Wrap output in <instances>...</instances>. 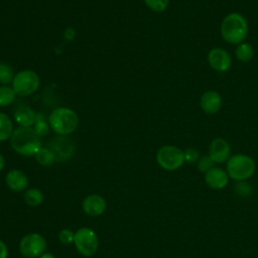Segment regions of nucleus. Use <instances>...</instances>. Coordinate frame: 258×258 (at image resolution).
Returning <instances> with one entry per match:
<instances>
[{
  "instance_id": "17",
  "label": "nucleus",
  "mask_w": 258,
  "mask_h": 258,
  "mask_svg": "<svg viewBox=\"0 0 258 258\" xmlns=\"http://www.w3.org/2000/svg\"><path fill=\"white\" fill-rule=\"evenodd\" d=\"M235 55L239 61L248 62L252 59L254 55V49L250 43L243 41L237 44V47L235 49Z\"/></svg>"
},
{
  "instance_id": "26",
  "label": "nucleus",
  "mask_w": 258,
  "mask_h": 258,
  "mask_svg": "<svg viewBox=\"0 0 258 258\" xmlns=\"http://www.w3.org/2000/svg\"><path fill=\"white\" fill-rule=\"evenodd\" d=\"M235 191L238 196H240L242 198H246L252 194V188H251L250 184L248 182H246L245 180L237 181L235 184Z\"/></svg>"
},
{
  "instance_id": "10",
  "label": "nucleus",
  "mask_w": 258,
  "mask_h": 258,
  "mask_svg": "<svg viewBox=\"0 0 258 258\" xmlns=\"http://www.w3.org/2000/svg\"><path fill=\"white\" fill-rule=\"evenodd\" d=\"M208 62L214 71L218 73H224L230 69L232 64V58L229 52L224 48L214 47L208 53Z\"/></svg>"
},
{
  "instance_id": "15",
  "label": "nucleus",
  "mask_w": 258,
  "mask_h": 258,
  "mask_svg": "<svg viewBox=\"0 0 258 258\" xmlns=\"http://www.w3.org/2000/svg\"><path fill=\"white\" fill-rule=\"evenodd\" d=\"M6 183L11 190L21 191L28 185V178L26 174L19 169H12L6 174Z\"/></svg>"
},
{
  "instance_id": "12",
  "label": "nucleus",
  "mask_w": 258,
  "mask_h": 258,
  "mask_svg": "<svg viewBox=\"0 0 258 258\" xmlns=\"http://www.w3.org/2000/svg\"><path fill=\"white\" fill-rule=\"evenodd\" d=\"M201 109L209 115L216 114L220 111L222 106L221 95L214 90H209L205 92L200 100Z\"/></svg>"
},
{
  "instance_id": "6",
  "label": "nucleus",
  "mask_w": 258,
  "mask_h": 258,
  "mask_svg": "<svg viewBox=\"0 0 258 258\" xmlns=\"http://www.w3.org/2000/svg\"><path fill=\"white\" fill-rule=\"evenodd\" d=\"M40 80L38 75L30 70H24L17 73L12 81V89L20 97H26L38 89Z\"/></svg>"
},
{
  "instance_id": "18",
  "label": "nucleus",
  "mask_w": 258,
  "mask_h": 258,
  "mask_svg": "<svg viewBox=\"0 0 258 258\" xmlns=\"http://www.w3.org/2000/svg\"><path fill=\"white\" fill-rule=\"evenodd\" d=\"M13 133V125L11 119L4 113L0 112V141L11 138Z\"/></svg>"
},
{
  "instance_id": "9",
  "label": "nucleus",
  "mask_w": 258,
  "mask_h": 258,
  "mask_svg": "<svg viewBox=\"0 0 258 258\" xmlns=\"http://www.w3.org/2000/svg\"><path fill=\"white\" fill-rule=\"evenodd\" d=\"M49 149L53 152L55 161H66L74 155L75 144L71 139L60 135V137H56L51 140Z\"/></svg>"
},
{
  "instance_id": "28",
  "label": "nucleus",
  "mask_w": 258,
  "mask_h": 258,
  "mask_svg": "<svg viewBox=\"0 0 258 258\" xmlns=\"http://www.w3.org/2000/svg\"><path fill=\"white\" fill-rule=\"evenodd\" d=\"M75 239V233L70 229H63L58 233V240L61 244L70 245L74 243Z\"/></svg>"
},
{
  "instance_id": "21",
  "label": "nucleus",
  "mask_w": 258,
  "mask_h": 258,
  "mask_svg": "<svg viewBox=\"0 0 258 258\" xmlns=\"http://www.w3.org/2000/svg\"><path fill=\"white\" fill-rule=\"evenodd\" d=\"M16 94L14 90L8 86H0V106L7 107L15 100Z\"/></svg>"
},
{
  "instance_id": "14",
  "label": "nucleus",
  "mask_w": 258,
  "mask_h": 258,
  "mask_svg": "<svg viewBox=\"0 0 258 258\" xmlns=\"http://www.w3.org/2000/svg\"><path fill=\"white\" fill-rule=\"evenodd\" d=\"M106 210V202L99 195H90L83 201V211L90 217H98Z\"/></svg>"
},
{
  "instance_id": "20",
  "label": "nucleus",
  "mask_w": 258,
  "mask_h": 258,
  "mask_svg": "<svg viewBox=\"0 0 258 258\" xmlns=\"http://www.w3.org/2000/svg\"><path fill=\"white\" fill-rule=\"evenodd\" d=\"M23 198H24V201L27 205L32 206V207H36V206H38L42 203L43 194L38 188H29V189L25 190Z\"/></svg>"
},
{
  "instance_id": "29",
  "label": "nucleus",
  "mask_w": 258,
  "mask_h": 258,
  "mask_svg": "<svg viewBox=\"0 0 258 258\" xmlns=\"http://www.w3.org/2000/svg\"><path fill=\"white\" fill-rule=\"evenodd\" d=\"M8 255V250L5 245V243L0 240V258H7Z\"/></svg>"
},
{
  "instance_id": "22",
  "label": "nucleus",
  "mask_w": 258,
  "mask_h": 258,
  "mask_svg": "<svg viewBox=\"0 0 258 258\" xmlns=\"http://www.w3.org/2000/svg\"><path fill=\"white\" fill-rule=\"evenodd\" d=\"M14 79V73L12 68L5 63V62H0V84L3 86L8 85L12 83Z\"/></svg>"
},
{
  "instance_id": "27",
  "label": "nucleus",
  "mask_w": 258,
  "mask_h": 258,
  "mask_svg": "<svg viewBox=\"0 0 258 258\" xmlns=\"http://www.w3.org/2000/svg\"><path fill=\"white\" fill-rule=\"evenodd\" d=\"M184 153V161L187 163L198 162L200 159V151L195 147H188L183 150Z\"/></svg>"
},
{
  "instance_id": "19",
  "label": "nucleus",
  "mask_w": 258,
  "mask_h": 258,
  "mask_svg": "<svg viewBox=\"0 0 258 258\" xmlns=\"http://www.w3.org/2000/svg\"><path fill=\"white\" fill-rule=\"evenodd\" d=\"M36 161L43 166H50L55 161V156L49 148H40L35 154Z\"/></svg>"
},
{
  "instance_id": "31",
  "label": "nucleus",
  "mask_w": 258,
  "mask_h": 258,
  "mask_svg": "<svg viewBox=\"0 0 258 258\" xmlns=\"http://www.w3.org/2000/svg\"><path fill=\"white\" fill-rule=\"evenodd\" d=\"M4 165H5V159H4V157L0 154V171L4 168Z\"/></svg>"
},
{
  "instance_id": "16",
  "label": "nucleus",
  "mask_w": 258,
  "mask_h": 258,
  "mask_svg": "<svg viewBox=\"0 0 258 258\" xmlns=\"http://www.w3.org/2000/svg\"><path fill=\"white\" fill-rule=\"evenodd\" d=\"M15 121L21 127H31L36 120V113L29 107H20L14 113Z\"/></svg>"
},
{
  "instance_id": "13",
  "label": "nucleus",
  "mask_w": 258,
  "mask_h": 258,
  "mask_svg": "<svg viewBox=\"0 0 258 258\" xmlns=\"http://www.w3.org/2000/svg\"><path fill=\"white\" fill-rule=\"evenodd\" d=\"M229 175L226 170L221 167L214 166L205 173V181L208 186L213 189H222L229 182Z\"/></svg>"
},
{
  "instance_id": "7",
  "label": "nucleus",
  "mask_w": 258,
  "mask_h": 258,
  "mask_svg": "<svg viewBox=\"0 0 258 258\" xmlns=\"http://www.w3.org/2000/svg\"><path fill=\"white\" fill-rule=\"evenodd\" d=\"M74 244L79 253L90 257L97 252L99 240L95 231L90 228H81L75 233Z\"/></svg>"
},
{
  "instance_id": "4",
  "label": "nucleus",
  "mask_w": 258,
  "mask_h": 258,
  "mask_svg": "<svg viewBox=\"0 0 258 258\" xmlns=\"http://www.w3.org/2000/svg\"><path fill=\"white\" fill-rule=\"evenodd\" d=\"M226 171L230 178L243 181L250 178L255 172V162L252 157L244 153H237L227 160Z\"/></svg>"
},
{
  "instance_id": "8",
  "label": "nucleus",
  "mask_w": 258,
  "mask_h": 258,
  "mask_svg": "<svg viewBox=\"0 0 258 258\" xmlns=\"http://www.w3.org/2000/svg\"><path fill=\"white\" fill-rule=\"evenodd\" d=\"M45 248V239L37 233L24 236L19 244V251L25 258H37L44 253Z\"/></svg>"
},
{
  "instance_id": "3",
  "label": "nucleus",
  "mask_w": 258,
  "mask_h": 258,
  "mask_svg": "<svg viewBox=\"0 0 258 258\" xmlns=\"http://www.w3.org/2000/svg\"><path fill=\"white\" fill-rule=\"evenodd\" d=\"M49 127L59 135L73 133L79 125V118L75 111L67 107L54 109L48 116Z\"/></svg>"
},
{
  "instance_id": "2",
  "label": "nucleus",
  "mask_w": 258,
  "mask_h": 258,
  "mask_svg": "<svg viewBox=\"0 0 258 258\" xmlns=\"http://www.w3.org/2000/svg\"><path fill=\"white\" fill-rule=\"evenodd\" d=\"M12 148L24 156L35 155L41 148L40 136L33 127H18L10 138Z\"/></svg>"
},
{
  "instance_id": "5",
  "label": "nucleus",
  "mask_w": 258,
  "mask_h": 258,
  "mask_svg": "<svg viewBox=\"0 0 258 258\" xmlns=\"http://www.w3.org/2000/svg\"><path fill=\"white\" fill-rule=\"evenodd\" d=\"M156 161L164 170H176L185 162L183 150L174 145H164L158 149Z\"/></svg>"
},
{
  "instance_id": "30",
  "label": "nucleus",
  "mask_w": 258,
  "mask_h": 258,
  "mask_svg": "<svg viewBox=\"0 0 258 258\" xmlns=\"http://www.w3.org/2000/svg\"><path fill=\"white\" fill-rule=\"evenodd\" d=\"M38 258H55V257L51 253L46 252V253H43L42 255H40Z\"/></svg>"
},
{
  "instance_id": "23",
  "label": "nucleus",
  "mask_w": 258,
  "mask_h": 258,
  "mask_svg": "<svg viewBox=\"0 0 258 258\" xmlns=\"http://www.w3.org/2000/svg\"><path fill=\"white\" fill-rule=\"evenodd\" d=\"M33 128H34V130L36 131V133L40 137L45 136V135L48 134V132H49V124L45 121L44 116L41 113H37L36 114V120H35Z\"/></svg>"
},
{
  "instance_id": "1",
  "label": "nucleus",
  "mask_w": 258,
  "mask_h": 258,
  "mask_svg": "<svg viewBox=\"0 0 258 258\" xmlns=\"http://www.w3.org/2000/svg\"><path fill=\"white\" fill-rule=\"evenodd\" d=\"M248 22L246 18L238 13L232 12L224 17L221 23V35L223 39L231 44H239L248 35Z\"/></svg>"
},
{
  "instance_id": "24",
  "label": "nucleus",
  "mask_w": 258,
  "mask_h": 258,
  "mask_svg": "<svg viewBox=\"0 0 258 258\" xmlns=\"http://www.w3.org/2000/svg\"><path fill=\"white\" fill-rule=\"evenodd\" d=\"M146 6L154 12H163L169 4V0H144Z\"/></svg>"
},
{
  "instance_id": "11",
  "label": "nucleus",
  "mask_w": 258,
  "mask_h": 258,
  "mask_svg": "<svg viewBox=\"0 0 258 258\" xmlns=\"http://www.w3.org/2000/svg\"><path fill=\"white\" fill-rule=\"evenodd\" d=\"M230 144L224 138H215L209 145V155L215 163H223L227 161L230 158Z\"/></svg>"
},
{
  "instance_id": "25",
  "label": "nucleus",
  "mask_w": 258,
  "mask_h": 258,
  "mask_svg": "<svg viewBox=\"0 0 258 258\" xmlns=\"http://www.w3.org/2000/svg\"><path fill=\"white\" fill-rule=\"evenodd\" d=\"M214 166H215V162L210 157L209 154L200 157V159L198 161V169H199V171L204 172V173H206L208 170H210Z\"/></svg>"
}]
</instances>
